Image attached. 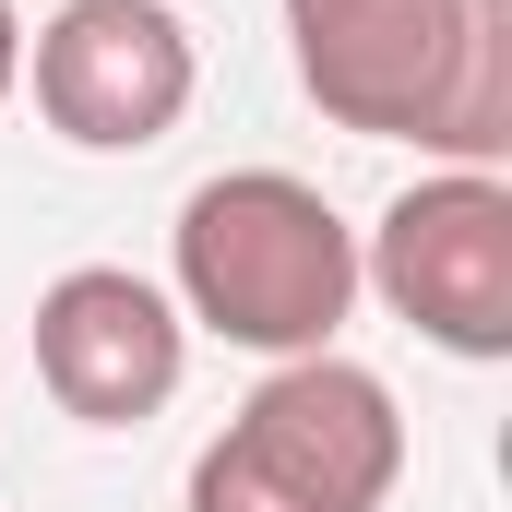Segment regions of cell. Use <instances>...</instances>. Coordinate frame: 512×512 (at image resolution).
Segmentation results:
<instances>
[{"instance_id":"277c9868","label":"cell","mask_w":512,"mask_h":512,"mask_svg":"<svg viewBox=\"0 0 512 512\" xmlns=\"http://www.w3.org/2000/svg\"><path fill=\"white\" fill-rule=\"evenodd\" d=\"M358 286H382V310L441 358H512V179L429 167L417 191H393L358 239Z\"/></svg>"},{"instance_id":"7a4b0ae2","label":"cell","mask_w":512,"mask_h":512,"mask_svg":"<svg viewBox=\"0 0 512 512\" xmlns=\"http://www.w3.org/2000/svg\"><path fill=\"white\" fill-rule=\"evenodd\" d=\"M179 322H203L239 358H322L358 310V227L298 179V167H227L179 203L167 227Z\"/></svg>"},{"instance_id":"6da1fadb","label":"cell","mask_w":512,"mask_h":512,"mask_svg":"<svg viewBox=\"0 0 512 512\" xmlns=\"http://www.w3.org/2000/svg\"><path fill=\"white\" fill-rule=\"evenodd\" d=\"M298 96L358 143L441 167L512 155V0H286Z\"/></svg>"},{"instance_id":"5b68a950","label":"cell","mask_w":512,"mask_h":512,"mask_svg":"<svg viewBox=\"0 0 512 512\" xmlns=\"http://www.w3.org/2000/svg\"><path fill=\"white\" fill-rule=\"evenodd\" d=\"M24 84H36V120L84 155H143L191 120L203 96V48L167 0H60L24 48Z\"/></svg>"},{"instance_id":"8992f818","label":"cell","mask_w":512,"mask_h":512,"mask_svg":"<svg viewBox=\"0 0 512 512\" xmlns=\"http://www.w3.org/2000/svg\"><path fill=\"white\" fill-rule=\"evenodd\" d=\"M179 370H191V322H179V298L155 274H131V262L48 274V298H36V382H48L60 417L143 429V417H167Z\"/></svg>"},{"instance_id":"52a82bcc","label":"cell","mask_w":512,"mask_h":512,"mask_svg":"<svg viewBox=\"0 0 512 512\" xmlns=\"http://www.w3.org/2000/svg\"><path fill=\"white\" fill-rule=\"evenodd\" d=\"M12 84H24V12L0 0V108H12Z\"/></svg>"},{"instance_id":"3957f363","label":"cell","mask_w":512,"mask_h":512,"mask_svg":"<svg viewBox=\"0 0 512 512\" xmlns=\"http://www.w3.org/2000/svg\"><path fill=\"white\" fill-rule=\"evenodd\" d=\"M405 477L393 382L358 358H274L191 453V512H382Z\"/></svg>"}]
</instances>
